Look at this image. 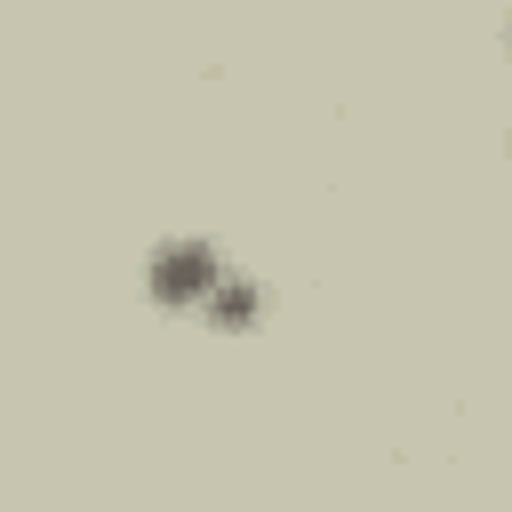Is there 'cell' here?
<instances>
[{
  "mask_svg": "<svg viewBox=\"0 0 512 512\" xmlns=\"http://www.w3.org/2000/svg\"><path fill=\"white\" fill-rule=\"evenodd\" d=\"M216 288H224V256L208 240H160L144 256V296L160 312H208Z\"/></svg>",
  "mask_w": 512,
  "mask_h": 512,
  "instance_id": "cell-1",
  "label": "cell"
},
{
  "mask_svg": "<svg viewBox=\"0 0 512 512\" xmlns=\"http://www.w3.org/2000/svg\"><path fill=\"white\" fill-rule=\"evenodd\" d=\"M256 312H264V288H248V280H224V288L208 296V312H200V320H216V328H248Z\"/></svg>",
  "mask_w": 512,
  "mask_h": 512,
  "instance_id": "cell-2",
  "label": "cell"
}]
</instances>
